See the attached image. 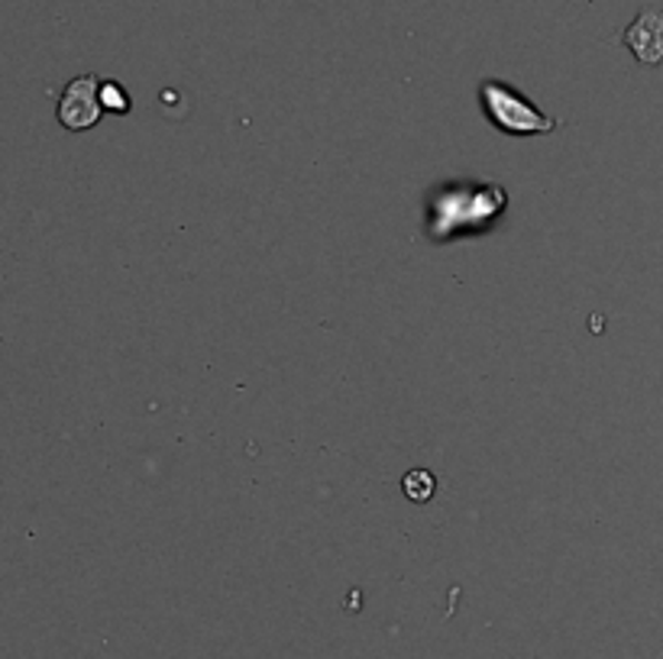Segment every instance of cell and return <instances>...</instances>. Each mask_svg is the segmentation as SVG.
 <instances>
[{
  "label": "cell",
  "mask_w": 663,
  "mask_h": 659,
  "mask_svg": "<svg viewBox=\"0 0 663 659\" xmlns=\"http://www.w3.org/2000/svg\"><path fill=\"white\" fill-rule=\"evenodd\" d=\"M482 108L495 120L499 130L515 133V136H528V133H551L556 130V120L541 113L538 108L528 104V98H521L502 81H485L482 84Z\"/></svg>",
  "instance_id": "cell-1"
},
{
  "label": "cell",
  "mask_w": 663,
  "mask_h": 659,
  "mask_svg": "<svg viewBox=\"0 0 663 659\" xmlns=\"http://www.w3.org/2000/svg\"><path fill=\"white\" fill-rule=\"evenodd\" d=\"M101 81L94 74H81L69 81L62 101H59V123L66 130H88L101 120Z\"/></svg>",
  "instance_id": "cell-2"
},
{
  "label": "cell",
  "mask_w": 663,
  "mask_h": 659,
  "mask_svg": "<svg viewBox=\"0 0 663 659\" xmlns=\"http://www.w3.org/2000/svg\"><path fill=\"white\" fill-rule=\"evenodd\" d=\"M622 42L631 49V55L641 65H663V10L661 7H644L625 33Z\"/></svg>",
  "instance_id": "cell-3"
},
{
  "label": "cell",
  "mask_w": 663,
  "mask_h": 659,
  "mask_svg": "<svg viewBox=\"0 0 663 659\" xmlns=\"http://www.w3.org/2000/svg\"><path fill=\"white\" fill-rule=\"evenodd\" d=\"M434 491H438V478L431 476V473L414 469V473H408L405 476V495L411 501H431Z\"/></svg>",
  "instance_id": "cell-4"
},
{
  "label": "cell",
  "mask_w": 663,
  "mask_h": 659,
  "mask_svg": "<svg viewBox=\"0 0 663 659\" xmlns=\"http://www.w3.org/2000/svg\"><path fill=\"white\" fill-rule=\"evenodd\" d=\"M101 104H104L108 110H117V113L130 110L127 94H123V91H120V84H113V81H104V84H101Z\"/></svg>",
  "instance_id": "cell-5"
}]
</instances>
